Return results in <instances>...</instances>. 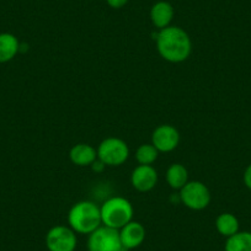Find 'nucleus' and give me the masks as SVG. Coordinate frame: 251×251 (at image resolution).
I'll list each match as a JSON object with an SVG mask.
<instances>
[{
  "label": "nucleus",
  "mask_w": 251,
  "mask_h": 251,
  "mask_svg": "<svg viewBox=\"0 0 251 251\" xmlns=\"http://www.w3.org/2000/svg\"><path fill=\"white\" fill-rule=\"evenodd\" d=\"M89 251H126L120 238V230L110 226H99L89 234Z\"/></svg>",
  "instance_id": "nucleus-4"
},
{
  "label": "nucleus",
  "mask_w": 251,
  "mask_h": 251,
  "mask_svg": "<svg viewBox=\"0 0 251 251\" xmlns=\"http://www.w3.org/2000/svg\"><path fill=\"white\" fill-rule=\"evenodd\" d=\"M180 142V134L177 129L170 125H161L153 132L151 136V144L158 149V151H174L178 146Z\"/></svg>",
  "instance_id": "nucleus-8"
},
{
  "label": "nucleus",
  "mask_w": 251,
  "mask_h": 251,
  "mask_svg": "<svg viewBox=\"0 0 251 251\" xmlns=\"http://www.w3.org/2000/svg\"><path fill=\"white\" fill-rule=\"evenodd\" d=\"M131 182L139 192L151 191L158 182V173L151 165H139L132 173Z\"/></svg>",
  "instance_id": "nucleus-9"
},
{
  "label": "nucleus",
  "mask_w": 251,
  "mask_h": 251,
  "mask_svg": "<svg viewBox=\"0 0 251 251\" xmlns=\"http://www.w3.org/2000/svg\"><path fill=\"white\" fill-rule=\"evenodd\" d=\"M75 231L66 226H55L46 235L48 251H74L76 249Z\"/></svg>",
  "instance_id": "nucleus-7"
},
{
  "label": "nucleus",
  "mask_w": 251,
  "mask_h": 251,
  "mask_svg": "<svg viewBox=\"0 0 251 251\" xmlns=\"http://www.w3.org/2000/svg\"><path fill=\"white\" fill-rule=\"evenodd\" d=\"M226 251H251V233L238 231L229 236L224 246Z\"/></svg>",
  "instance_id": "nucleus-14"
},
{
  "label": "nucleus",
  "mask_w": 251,
  "mask_h": 251,
  "mask_svg": "<svg viewBox=\"0 0 251 251\" xmlns=\"http://www.w3.org/2000/svg\"><path fill=\"white\" fill-rule=\"evenodd\" d=\"M69 156H71L72 163L75 164V165L88 166L91 165L96 160V158H98V151L90 144L80 143L76 144V146H74L71 149Z\"/></svg>",
  "instance_id": "nucleus-11"
},
{
  "label": "nucleus",
  "mask_w": 251,
  "mask_h": 251,
  "mask_svg": "<svg viewBox=\"0 0 251 251\" xmlns=\"http://www.w3.org/2000/svg\"><path fill=\"white\" fill-rule=\"evenodd\" d=\"M244 182H245V185L251 190V165H249L245 174H244Z\"/></svg>",
  "instance_id": "nucleus-19"
},
{
  "label": "nucleus",
  "mask_w": 251,
  "mask_h": 251,
  "mask_svg": "<svg viewBox=\"0 0 251 251\" xmlns=\"http://www.w3.org/2000/svg\"><path fill=\"white\" fill-rule=\"evenodd\" d=\"M216 228L219 234L229 238V236L234 235L239 231V222L233 214L223 213L217 218Z\"/></svg>",
  "instance_id": "nucleus-16"
},
{
  "label": "nucleus",
  "mask_w": 251,
  "mask_h": 251,
  "mask_svg": "<svg viewBox=\"0 0 251 251\" xmlns=\"http://www.w3.org/2000/svg\"><path fill=\"white\" fill-rule=\"evenodd\" d=\"M98 158L105 165H122L129 155L128 146L120 138H107L101 142L98 148Z\"/></svg>",
  "instance_id": "nucleus-5"
},
{
  "label": "nucleus",
  "mask_w": 251,
  "mask_h": 251,
  "mask_svg": "<svg viewBox=\"0 0 251 251\" xmlns=\"http://www.w3.org/2000/svg\"><path fill=\"white\" fill-rule=\"evenodd\" d=\"M91 166H93L94 171H102L106 165L100 160V159H98V160H95L93 164H91Z\"/></svg>",
  "instance_id": "nucleus-20"
},
{
  "label": "nucleus",
  "mask_w": 251,
  "mask_h": 251,
  "mask_svg": "<svg viewBox=\"0 0 251 251\" xmlns=\"http://www.w3.org/2000/svg\"><path fill=\"white\" fill-rule=\"evenodd\" d=\"M101 221L103 226L117 229L128 224L133 218V207L128 200L123 197H112L101 206Z\"/></svg>",
  "instance_id": "nucleus-3"
},
{
  "label": "nucleus",
  "mask_w": 251,
  "mask_h": 251,
  "mask_svg": "<svg viewBox=\"0 0 251 251\" xmlns=\"http://www.w3.org/2000/svg\"><path fill=\"white\" fill-rule=\"evenodd\" d=\"M68 222L75 233L91 234L102 223L101 211L93 202H78L69 211Z\"/></svg>",
  "instance_id": "nucleus-2"
},
{
  "label": "nucleus",
  "mask_w": 251,
  "mask_h": 251,
  "mask_svg": "<svg viewBox=\"0 0 251 251\" xmlns=\"http://www.w3.org/2000/svg\"><path fill=\"white\" fill-rule=\"evenodd\" d=\"M136 158L141 165H151L158 158V149L153 144H143L137 149Z\"/></svg>",
  "instance_id": "nucleus-17"
},
{
  "label": "nucleus",
  "mask_w": 251,
  "mask_h": 251,
  "mask_svg": "<svg viewBox=\"0 0 251 251\" xmlns=\"http://www.w3.org/2000/svg\"><path fill=\"white\" fill-rule=\"evenodd\" d=\"M188 174L181 164H173L166 173V181L174 190H181L187 183Z\"/></svg>",
  "instance_id": "nucleus-15"
},
{
  "label": "nucleus",
  "mask_w": 251,
  "mask_h": 251,
  "mask_svg": "<svg viewBox=\"0 0 251 251\" xmlns=\"http://www.w3.org/2000/svg\"><path fill=\"white\" fill-rule=\"evenodd\" d=\"M180 201L194 211L204 209L211 202V194L204 183L200 181H191L187 182L180 191Z\"/></svg>",
  "instance_id": "nucleus-6"
},
{
  "label": "nucleus",
  "mask_w": 251,
  "mask_h": 251,
  "mask_svg": "<svg viewBox=\"0 0 251 251\" xmlns=\"http://www.w3.org/2000/svg\"><path fill=\"white\" fill-rule=\"evenodd\" d=\"M155 38L159 54L168 62L181 63L191 54V40L182 28L168 26Z\"/></svg>",
  "instance_id": "nucleus-1"
},
{
  "label": "nucleus",
  "mask_w": 251,
  "mask_h": 251,
  "mask_svg": "<svg viewBox=\"0 0 251 251\" xmlns=\"http://www.w3.org/2000/svg\"><path fill=\"white\" fill-rule=\"evenodd\" d=\"M120 238L125 250H132L143 244L146 239V228L138 222L131 221L120 229Z\"/></svg>",
  "instance_id": "nucleus-10"
},
{
  "label": "nucleus",
  "mask_w": 251,
  "mask_h": 251,
  "mask_svg": "<svg viewBox=\"0 0 251 251\" xmlns=\"http://www.w3.org/2000/svg\"><path fill=\"white\" fill-rule=\"evenodd\" d=\"M19 50H20V43L15 36L11 33L0 35V63L11 60Z\"/></svg>",
  "instance_id": "nucleus-13"
},
{
  "label": "nucleus",
  "mask_w": 251,
  "mask_h": 251,
  "mask_svg": "<svg viewBox=\"0 0 251 251\" xmlns=\"http://www.w3.org/2000/svg\"><path fill=\"white\" fill-rule=\"evenodd\" d=\"M128 0H107V4L111 6V8L115 9H120L122 6H125L127 4Z\"/></svg>",
  "instance_id": "nucleus-18"
},
{
  "label": "nucleus",
  "mask_w": 251,
  "mask_h": 251,
  "mask_svg": "<svg viewBox=\"0 0 251 251\" xmlns=\"http://www.w3.org/2000/svg\"><path fill=\"white\" fill-rule=\"evenodd\" d=\"M174 18V9L166 1H159L153 5L151 10V19L154 26L158 28H165L170 25Z\"/></svg>",
  "instance_id": "nucleus-12"
}]
</instances>
